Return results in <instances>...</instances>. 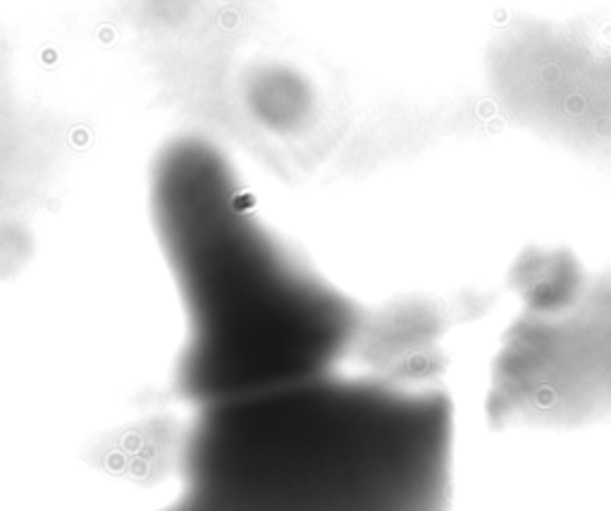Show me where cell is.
I'll return each mask as SVG.
<instances>
[{"mask_svg": "<svg viewBox=\"0 0 611 511\" xmlns=\"http://www.w3.org/2000/svg\"><path fill=\"white\" fill-rule=\"evenodd\" d=\"M444 392L320 375L203 406L167 511H449Z\"/></svg>", "mask_w": 611, "mask_h": 511, "instance_id": "6da1fadb", "label": "cell"}, {"mask_svg": "<svg viewBox=\"0 0 611 511\" xmlns=\"http://www.w3.org/2000/svg\"><path fill=\"white\" fill-rule=\"evenodd\" d=\"M160 184L165 244L194 323L187 397L208 406L334 373L356 335L354 304L251 215L218 153L174 151Z\"/></svg>", "mask_w": 611, "mask_h": 511, "instance_id": "7a4b0ae2", "label": "cell"}]
</instances>
